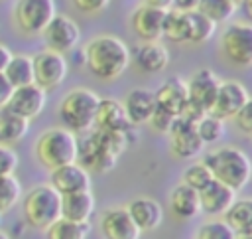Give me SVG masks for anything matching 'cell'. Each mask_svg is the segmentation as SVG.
I'll list each match as a JSON object with an SVG mask.
<instances>
[{"instance_id":"28","label":"cell","mask_w":252,"mask_h":239,"mask_svg":"<svg viewBox=\"0 0 252 239\" xmlns=\"http://www.w3.org/2000/svg\"><path fill=\"white\" fill-rule=\"evenodd\" d=\"M222 221L228 229L236 233H252V201L250 199H234V203L224 211Z\"/></svg>"},{"instance_id":"24","label":"cell","mask_w":252,"mask_h":239,"mask_svg":"<svg viewBox=\"0 0 252 239\" xmlns=\"http://www.w3.org/2000/svg\"><path fill=\"white\" fill-rule=\"evenodd\" d=\"M94 205L96 203L91 192L61 196V219L71 223H89Z\"/></svg>"},{"instance_id":"32","label":"cell","mask_w":252,"mask_h":239,"mask_svg":"<svg viewBox=\"0 0 252 239\" xmlns=\"http://www.w3.org/2000/svg\"><path fill=\"white\" fill-rule=\"evenodd\" d=\"M45 231H47V239H87L89 223H71L59 217Z\"/></svg>"},{"instance_id":"30","label":"cell","mask_w":252,"mask_h":239,"mask_svg":"<svg viewBox=\"0 0 252 239\" xmlns=\"http://www.w3.org/2000/svg\"><path fill=\"white\" fill-rule=\"evenodd\" d=\"M161 38L171 40L175 43L189 41V24H187V12H177V10H167L163 18V28H161Z\"/></svg>"},{"instance_id":"22","label":"cell","mask_w":252,"mask_h":239,"mask_svg":"<svg viewBox=\"0 0 252 239\" xmlns=\"http://www.w3.org/2000/svg\"><path fill=\"white\" fill-rule=\"evenodd\" d=\"M234 199H236V194L215 180L205 190L199 192L201 213H209V215H224V211L234 203Z\"/></svg>"},{"instance_id":"20","label":"cell","mask_w":252,"mask_h":239,"mask_svg":"<svg viewBox=\"0 0 252 239\" xmlns=\"http://www.w3.org/2000/svg\"><path fill=\"white\" fill-rule=\"evenodd\" d=\"M169 146L177 158H193L205 148L195 132V126H191L179 119L175 120V124L169 130Z\"/></svg>"},{"instance_id":"31","label":"cell","mask_w":252,"mask_h":239,"mask_svg":"<svg viewBox=\"0 0 252 239\" xmlns=\"http://www.w3.org/2000/svg\"><path fill=\"white\" fill-rule=\"evenodd\" d=\"M187 24H189V41H193V43H201V41L211 40L215 34V28H217L211 20H207L197 10L187 12Z\"/></svg>"},{"instance_id":"25","label":"cell","mask_w":252,"mask_h":239,"mask_svg":"<svg viewBox=\"0 0 252 239\" xmlns=\"http://www.w3.org/2000/svg\"><path fill=\"white\" fill-rule=\"evenodd\" d=\"M169 209L177 219H193L201 213L199 194L183 184L175 186L169 194Z\"/></svg>"},{"instance_id":"42","label":"cell","mask_w":252,"mask_h":239,"mask_svg":"<svg viewBox=\"0 0 252 239\" xmlns=\"http://www.w3.org/2000/svg\"><path fill=\"white\" fill-rule=\"evenodd\" d=\"M12 85L6 81V77H4V73H0V109L2 107H6V103H8V99H10V95H12Z\"/></svg>"},{"instance_id":"38","label":"cell","mask_w":252,"mask_h":239,"mask_svg":"<svg viewBox=\"0 0 252 239\" xmlns=\"http://www.w3.org/2000/svg\"><path fill=\"white\" fill-rule=\"evenodd\" d=\"M175 120H177V117H173L171 113H167V111H163V109H159L156 105V109H154V113H152V117H150L148 122L152 124L154 130L163 132V134H169V130L175 124Z\"/></svg>"},{"instance_id":"6","label":"cell","mask_w":252,"mask_h":239,"mask_svg":"<svg viewBox=\"0 0 252 239\" xmlns=\"http://www.w3.org/2000/svg\"><path fill=\"white\" fill-rule=\"evenodd\" d=\"M55 18L53 0H20L14 6V22L28 36H41L47 24Z\"/></svg>"},{"instance_id":"9","label":"cell","mask_w":252,"mask_h":239,"mask_svg":"<svg viewBox=\"0 0 252 239\" xmlns=\"http://www.w3.org/2000/svg\"><path fill=\"white\" fill-rule=\"evenodd\" d=\"M32 65H33V85H37L41 91H51L57 89L69 71L65 55H59L55 51L43 49L32 55Z\"/></svg>"},{"instance_id":"35","label":"cell","mask_w":252,"mask_h":239,"mask_svg":"<svg viewBox=\"0 0 252 239\" xmlns=\"http://www.w3.org/2000/svg\"><path fill=\"white\" fill-rule=\"evenodd\" d=\"M93 132L98 144L102 146V150L114 158H118L128 148V132H106V130H96V128H93Z\"/></svg>"},{"instance_id":"44","label":"cell","mask_w":252,"mask_h":239,"mask_svg":"<svg viewBox=\"0 0 252 239\" xmlns=\"http://www.w3.org/2000/svg\"><path fill=\"white\" fill-rule=\"evenodd\" d=\"M234 239H252V233H236Z\"/></svg>"},{"instance_id":"5","label":"cell","mask_w":252,"mask_h":239,"mask_svg":"<svg viewBox=\"0 0 252 239\" xmlns=\"http://www.w3.org/2000/svg\"><path fill=\"white\" fill-rule=\"evenodd\" d=\"M26 221L33 229H47L61 217V196L49 186H35L22 199Z\"/></svg>"},{"instance_id":"16","label":"cell","mask_w":252,"mask_h":239,"mask_svg":"<svg viewBox=\"0 0 252 239\" xmlns=\"http://www.w3.org/2000/svg\"><path fill=\"white\" fill-rule=\"evenodd\" d=\"M130 219L134 221V225L138 227V231H154L159 227V223L163 221V207L158 199L148 198V196H140L134 198L128 207H126Z\"/></svg>"},{"instance_id":"46","label":"cell","mask_w":252,"mask_h":239,"mask_svg":"<svg viewBox=\"0 0 252 239\" xmlns=\"http://www.w3.org/2000/svg\"><path fill=\"white\" fill-rule=\"evenodd\" d=\"M0 221H2V215H0Z\"/></svg>"},{"instance_id":"33","label":"cell","mask_w":252,"mask_h":239,"mask_svg":"<svg viewBox=\"0 0 252 239\" xmlns=\"http://www.w3.org/2000/svg\"><path fill=\"white\" fill-rule=\"evenodd\" d=\"M22 199V184L20 180L12 176H0V215L8 209H12Z\"/></svg>"},{"instance_id":"10","label":"cell","mask_w":252,"mask_h":239,"mask_svg":"<svg viewBox=\"0 0 252 239\" xmlns=\"http://www.w3.org/2000/svg\"><path fill=\"white\" fill-rule=\"evenodd\" d=\"M41 38H43L45 49L65 55L77 47L81 40V28L73 18L65 14H55V18L41 32Z\"/></svg>"},{"instance_id":"41","label":"cell","mask_w":252,"mask_h":239,"mask_svg":"<svg viewBox=\"0 0 252 239\" xmlns=\"http://www.w3.org/2000/svg\"><path fill=\"white\" fill-rule=\"evenodd\" d=\"M73 6L85 14H98V12L106 10L108 0H75Z\"/></svg>"},{"instance_id":"13","label":"cell","mask_w":252,"mask_h":239,"mask_svg":"<svg viewBox=\"0 0 252 239\" xmlns=\"http://www.w3.org/2000/svg\"><path fill=\"white\" fill-rule=\"evenodd\" d=\"M45 99H47V93L32 83V85L14 89L6 103V109L26 120H32V119L39 117V113L43 111Z\"/></svg>"},{"instance_id":"23","label":"cell","mask_w":252,"mask_h":239,"mask_svg":"<svg viewBox=\"0 0 252 239\" xmlns=\"http://www.w3.org/2000/svg\"><path fill=\"white\" fill-rule=\"evenodd\" d=\"M122 107H124V113H126L130 124H142V122L150 120V117L156 109V99L150 89L138 87L126 95Z\"/></svg>"},{"instance_id":"21","label":"cell","mask_w":252,"mask_h":239,"mask_svg":"<svg viewBox=\"0 0 252 239\" xmlns=\"http://www.w3.org/2000/svg\"><path fill=\"white\" fill-rule=\"evenodd\" d=\"M130 59H134L138 69L146 73H158L167 67L169 51L161 41H144L134 49V53H130Z\"/></svg>"},{"instance_id":"19","label":"cell","mask_w":252,"mask_h":239,"mask_svg":"<svg viewBox=\"0 0 252 239\" xmlns=\"http://www.w3.org/2000/svg\"><path fill=\"white\" fill-rule=\"evenodd\" d=\"M128 117L124 113V107L116 99H100L94 115V126L96 130L106 132H128L130 130Z\"/></svg>"},{"instance_id":"43","label":"cell","mask_w":252,"mask_h":239,"mask_svg":"<svg viewBox=\"0 0 252 239\" xmlns=\"http://www.w3.org/2000/svg\"><path fill=\"white\" fill-rule=\"evenodd\" d=\"M10 57H12V51H10L4 43H0V73H4V69H6L8 61H10Z\"/></svg>"},{"instance_id":"4","label":"cell","mask_w":252,"mask_h":239,"mask_svg":"<svg viewBox=\"0 0 252 239\" xmlns=\"http://www.w3.org/2000/svg\"><path fill=\"white\" fill-rule=\"evenodd\" d=\"M35 156L47 170H57L77 162V136L63 126L47 128L35 142Z\"/></svg>"},{"instance_id":"12","label":"cell","mask_w":252,"mask_h":239,"mask_svg":"<svg viewBox=\"0 0 252 239\" xmlns=\"http://www.w3.org/2000/svg\"><path fill=\"white\" fill-rule=\"evenodd\" d=\"M187 83V97H189V103L197 109H201L203 113L209 115L211 107H213V101L217 97V91H219V85H220V77L211 71V69H199L191 75Z\"/></svg>"},{"instance_id":"39","label":"cell","mask_w":252,"mask_h":239,"mask_svg":"<svg viewBox=\"0 0 252 239\" xmlns=\"http://www.w3.org/2000/svg\"><path fill=\"white\" fill-rule=\"evenodd\" d=\"M18 162H20V158H18L16 150L0 144V176H12L18 168Z\"/></svg>"},{"instance_id":"14","label":"cell","mask_w":252,"mask_h":239,"mask_svg":"<svg viewBox=\"0 0 252 239\" xmlns=\"http://www.w3.org/2000/svg\"><path fill=\"white\" fill-rule=\"evenodd\" d=\"M77 164L81 168L94 170V172H106L112 170L116 164V158L110 156L108 152L102 150V146L98 144L96 136L93 130L85 132V136L81 140H77Z\"/></svg>"},{"instance_id":"8","label":"cell","mask_w":252,"mask_h":239,"mask_svg":"<svg viewBox=\"0 0 252 239\" xmlns=\"http://www.w3.org/2000/svg\"><path fill=\"white\" fill-rule=\"evenodd\" d=\"M222 53L240 67L252 63V26L248 22H230L220 36Z\"/></svg>"},{"instance_id":"36","label":"cell","mask_w":252,"mask_h":239,"mask_svg":"<svg viewBox=\"0 0 252 239\" xmlns=\"http://www.w3.org/2000/svg\"><path fill=\"white\" fill-rule=\"evenodd\" d=\"M211 182H213V176H211L209 168H207L203 162H197V164L189 166V168L183 172V178H181V184L187 186V188H191V190H195L197 194H199L201 190H205Z\"/></svg>"},{"instance_id":"26","label":"cell","mask_w":252,"mask_h":239,"mask_svg":"<svg viewBox=\"0 0 252 239\" xmlns=\"http://www.w3.org/2000/svg\"><path fill=\"white\" fill-rule=\"evenodd\" d=\"M28 130H30V120L14 115L6 107L0 109V144L12 148V144L24 140Z\"/></svg>"},{"instance_id":"37","label":"cell","mask_w":252,"mask_h":239,"mask_svg":"<svg viewBox=\"0 0 252 239\" xmlns=\"http://www.w3.org/2000/svg\"><path fill=\"white\" fill-rule=\"evenodd\" d=\"M195 239H234V233L222 219H211L197 229Z\"/></svg>"},{"instance_id":"7","label":"cell","mask_w":252,"mask_h":239,"mask_svg":"<svg viewBox=\"0 0 252 239\" xmlns=\"http://www.w3.org/2000/svg\"><path fill=\"white\" fill-rule=\"evenodd\" d=\"M171 8V2H144L140 4L130 18L134 34L144 41H159L161 38V28H163V18L165 12Z\"/></svg>"},{"instance_id":"11","label":"cell","mask_w":252,"mask_h":239,"mask_svg":"<svg viewBox=\"0 0 252 239\" xmlns=\"http://www.w3.org/2000/svg\"><path fill=\"white\" fill-rule=\"evenodd\" d=\"M248 103L250 95L240 81H220L209 115L224 122V119H234V115Z\"/></svg>"},{"instance_id":"29","label":"cell","mask_w":252,"mask_h":239,"mask_svg":"<svg viewBox=\"0 0 252 239\" xmlns=\"http://www.w3.org/2000/svg\"><path fill=\"white\" fill-rule=\"evenodd\" d=\"M197 12H201L207 20H211L215 26L220 22H228L236 10H238V2L234 0H201L195 6Z\"/></svg>"},{"instance_id":"15","label":"cell","mask_w":252,"mask_h":239,"mask_svg":"<svg viewBox=\"0 0 252 239\" xmlns=\"http://www.w3.org/2000/svg\"><path fill=\"white\" fill-rule=\"evenodd\" d=\"M49 186L59 194V196H71V194H81V192H91V176L85 168H81L77 162L61 166L51 172Z\"/></svg>"},{"instance_id":"17","label":"cell","mask_w":252,"mask_h":239,"mask_svg":"<svg viewBox=\"0 0 252 239\" xmlns=\"http://www.w3.org/2000/svg\"><path fill=\"white\" fill-rule=\"evenodd\" d=\"M100 233L104 239H140V231L130 219L126 207H110L100 215Z\"/></svg>"},{"instance_id":"27","label":"cell","mask_w":252,"mask_h":239,"mask_svg":"<svg viewBox=\"0 0 252 239\" xmlns=\"http://www.w3.org/2000/svg\"><path fill=\"white\" fill-rule=\"evenodd\" d=\"M4 77L6 81L12 85V89L18 87H26L33 83V65H32V57L26 53H12L6 69H4Z\"/></svg>"},{"instance_id":"3","label":"cell","mask_w":252,"mask_h":239,"mask_svg":"<svg viewBox=\"0 0 252 239\" xmlns=\"http://www.w3.org/2000/svg\"><path fill=\"white\" fill-rule=\"evenodd\" d=\"M98 101H100V97L87 87H77V89L69 91L57 109L63 128L73 134L75 132L85 134V132L93 130Z\"/></svg>"},{"instance_id":"34","label":"cell","mask_w":252,"mask_h":239,"mask_svg":"<svg viewBox=\"0 0 252 239\" xmlns=\"http://www.w3.org/2000/svg\"><path fill=\"white\" fill-rule=\"evenodd\" d=\"M195 132L199 136V140L205 144H215L219 142L222 136H224V122L211 117V115H205L197 124H195Z\"/></svg>"},{"instance_id":"18","label":"cell","mask_w":252,"mask_h":239,"mask_svg":"<svg viewBox=\"0 0 252 239\" xmlns=\"http://www.w3.org/2000/svg\"><path fill=\"white\" fill-rule=\"evenodd\" d=\"M156 105L167 113H171L173 117H179L181 111L187 107L189 97H187V83L181 77H169L165 79L159 89L154 93Z\"/></svg>"},{"instance_id":"45","label":"cell","mask_w":252,"mask_h":239,"mask_svg":"<svg viewBox=\"0 0 252 239\" xmlns=\"http://www.w3.org/2000/svg\"><path fill=\"white\" fill-rule=\"evenodd\" d=\"M0 239H10V237H8V233H6V231H2V229H0Z\"/></svg>"},{"instance_id":"40","label":"cell","mask_w":252,"mask_h":239,"mask_svg":"<svg viewBox=\"0 0 252 239\" xmlns=\"http://www.w3.org/2000/svg\"><path fill=\"white\" fill-rule=\"evenodd\" d=\"M234 120H236V126L240 128V132L244 136H250L252 134V111H250V103L244 105L236 115H234Z\"/></svg>"},{"instance_id":"2","label":"cell","mask_w":252,"mask_h":239,"mask_svg":"<svg viewBox=\"0 0 252 239\" xmlns=\"http://www.w3.org/2000/svg\"><path fill=\"white\" fill-rule=\"evenodd\" d=\"M203 164L209 168L215 182L226 186L234 194L240 192L250 180V158L236 146H220L211 150Z\"/></svg>"},{"instance_id":"1","label":"cell","mask_w":252,"mask_h":239,"mask_svg":"<svg viewBox=\"0 0 252 239\" xmlns=\"http://www.w3.org/2000/svg\"><path fill=\"white\" fill-rule=\"evenodd\" d=\"M85 65L94 77L102 81L116 79L130 65V47L118 36H94L85 45Z\"/></svg>"}]
</instances>
